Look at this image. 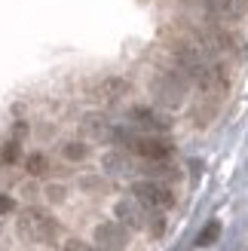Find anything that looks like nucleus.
<instances>
[{
	"label": "nucleus",
	"instance_id": "nucleus-1",
	"mask_svg": "<svg viewBox=\"0 0 248 251\" xmlns=\"http://www.w3.org/2000/svg\"><path fill=\"white\" fill-rule=\"evenodd\" d=\"M117 141H123L135 156H141L144 162H169L175 147H172L166 138L159 135H147V132H126V129H117L114 132Z\"/></svg>",
	"mask_w": 248,
	"mask_h": 251
},
{
	"label": "nucleus",
	"instance_id": "nucleus-2",
	"mask_svg": "<svg viewBox=\"0 0 248 251\" xmlns=\"http://www.w3.org/2000/svg\"><path fill=\"white\" fill-rule=\"evenodd\" d=\"M61 227L46 215V211H25L19 218V236L25 242H40V245H52L58 239Z\"/></svg>",
	"mask_w": 248,
	"mask_h": 251
},
{
	"label": "nucleus",
	"instance_id": "nucleus-3",
	"mask_svg": "<svg viewBox=\"0 0 248 251\" xmlns=\"http://www.w3.org/2000/svg\"><path fill=\"white\" fill-rule=\"evenodd\" d=\"M132 196L138 199L141 205L153 208V211H166V208L175 205V193L159 181H135L132 184Z\"/></svg>",
	"mask_w": 248,
	"mask_h": 251
},
{
	"label": "nucleus",
	"instance_id": "nucleus-4",
	"mask_svg": "<svg viewBox=\"0 0 248 251\" xmlns=\"http://www.w3.org/2000/svg\"><path fill=\"white\" fill-rule=\"evenodd\" d=\"M129 120L138 126L141 132H147V135H156V132H166L169 129V117H163L159 110H153V107H132L129 110Z\"/></svg>",
	"mask_w": 248,
	"mask_h": 251
},
{
	"label": "nucleus",
	"instance_id": "nucleus-5",
	"mask_svg": "<svg viewBox=\"0 0 248 251\" xmlns=\"http://www.w3.org/2000/svg\"><path fill=\"white\" fill-rule=\"evenodd\" d=\"M95 242H98V248L101 251H123L126 248V227L123 224H98L95 227Z\"/></svg>",
	"mask_w": 248,
	"mask_h": 251
},
{
	"label": "nucleus",
	"instance_id": "nucleus-6",
	"mask_svg": "<svg viewBox=\"0 0 248 251\" xmlns=\"http://www.w3.org/2000/svg\"><path fill=\"white\" fill-rule=\"evenodd\" d=\"M205 9L218 22H239L248 12V0H205Z\"/></svg>",
	"mask_w": 248,
	"mask_h": 251
},
{
	"label": "nucleus",
	"instance_id": "nucleus-7",
	"mask_svg": "<svg viewBox=\"0 0 248 251\" xmlns=\"http://www.w3.org/2000/svg\"><path fill=\"white\" fill-rule=\"evenodd\" d=\"M117 218H120L123 227H132V230L144 227V211H141L138 205H135V202H129V199L117 202Z\"/></svg>",
	"mask_w": 248,
	"mask_h": 251
},
{
	"label": "nucleus",
	"instance_id": "nucleus-8",
	"mask_svg": "<svg viewBox=\"0 0 248 251\" xmlns=\"http://www.w3.org/2000/svg\"><path fill=\"white\" fill-rule=\"evenodd\" d=\"M126 92H129V83L117 80V77H110V80H104L101 86H98V95H101L104 101H117V98H123Z\"/></svg>",
	"mask_w": 248,
	"mask_h": 251
},
{
	"label": "nucleus",
	"instance_id": "nucleus-9",
	"mask_svg": "<svg viewBox=\"0 0 248 251\" xmlns=\"http://www.w3.org/2000/svg\"><path fill=\"white\" fill-rule=\"evenodd\" d=\"M218 236H221V221H208L205 227H202V233L196 236V245H199V248H208V245L218 242Z\"/></svg>",
	"mask_w": 248,
	"mask_h": 251
},
{
	"label": "nucleus",
	"instance_id": "nucleus-10",
	"mask_svg": "<svg viewBox=\"0 0 248 251\" xmlns=\"http://www.w3.org/2000/svg\"><path fill=\"white\" fill-rule=\"evenodd\" d=\"M61 156H65L68 162H80V159L89 156V147H86L83 141H71V144L61 147Z\"/></svg>",
	"mask_w": 248,
	"mask_h": 251
},
{
	"label": "nucleus",
	"instance_id": "nucleus-11",
	"mask_svg": "<svg viewBox=\"0 0 248 251\" xmlns=\"http://www.w3.org/2000/svg\"><path fill=\"white\" fill-rule=\"evenodd\" d=\"M28 172H31V175H43V172H46V159H43L40 153L31 156V159H28Z\"/></svg>",
	"mask_w": 248,
	"mask_h": 251
},
{
	"label": "nucleus",
	"instance_id": "nucleus-12",
	"mask_svg": "<svg viewBox=\"0 0 248 251\" xmlns=\"http://www.w3.org/2000/svg\"><path fill=\"white\" fill-rule=\"evenodd\" d=\"M68 251H101V248H92V245H83V242H77V239H71V242H68Z\"/></svg>",
	"mask_w": 248,
	"mask_h": 251
},
{
	"label": "nucleus",
	"instance_id": "nucleus-13",
	"mask_svg": "<svg viewBox=\"0 0 248 251\" xmlns=\"http://www.w3.org/2000/svg\"><path fill=\"white\" fill-rule=\"evenodd\" d=\"M16 156H19V144H16V141H12V144L6 147V159L12 162V159H16Z\"/></svg>",
	"mask_w": 248,
	"mask_h": 251
},
{
	"label": "nucleus",
	"instance_id": "nucleus-14",
	"mask_svg": "<svg viewBox=\"0 0 248 251\" xmlns=\"http://www.w3.org/2000/svg\"><path fill=\"white\" fill-rule=\"evenodd\" d=\"M12 208V202H9V199H3V196H0V211H9Z\"/></svg>",
	"mask_w": 248,
	"mask_h": 251
}]
</instances>
